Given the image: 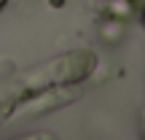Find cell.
Wrapping results in <instances>:
<instances>
[{"label": "cell", "mask_w": 145, "mask_h": 140, "mask_svg": "<svg viewBox=\"0 0 145 140\" xmlns=\"http://www.w3.org/2000/svg\"><path fill=\"white\" fill-rule=\"evenodd\" d=\"M97 68V54L91 49H75V51H67L65 57L48 62L46 68L32 70L30 76L24 78V89L22 94L14 100V105L27 103L30 97H35L38 92L51 86H75V83L86 81L89 76Z\"/></svg>", "instance_id": "6da1fadb"}, {"label": "cell", "mask_w": 145, "mask_h": 140, "mask_svg": "<svg viewBox=\"0 0 145 140\" xmlns=\"http://www.w3.org/2000/svg\"><path fill=\"white\" fill-rule=\"evenodd\" d=\"M65 3H67V0H48L51 8H65Z\"/></svg>", "instance_id": "7a4b0ae2"}, {"label": "cell", "mask_w": 145, "mask_h": 140, "mask_svg": "<svg viewBox=\"0 0 145 140\" xmlns=\"http://www.w3.org/2000/svg\"><path fill=\"white\" fill-rule=\"evenodd\" d=\"M140 22H142V27H145V8H142V14H140Z\"/></svg>", "instance_id": "3957f363"}, {"label": "cell", "mask_w": 145, "mask_h": 140, "mask_svg": "<svg viewBox=\"0 0 145 140\" xmlns=\"http://www.w3.org/2000/svg\"><path fill=\"white\" fill-rule=\"evenodd\" d=\"M5 5H8V0H0V11H3V8H5Z\"/></svg>", "instance_id": "277c9868"}, {"label": "cell", "mask_w": 145, "mask_h": 140, "mask_svg": "<svg viewBox=\"0 0 145 140\" xmlns=\"http://www.w3.org/2000/svg\"><path fill=\"white\" fill-rule=\"evenodd\" d=\"M124 3H129V5H135V3H140V0H124Z\"/></svg>", "instance_id": "5b68a950"}]
</instances>
